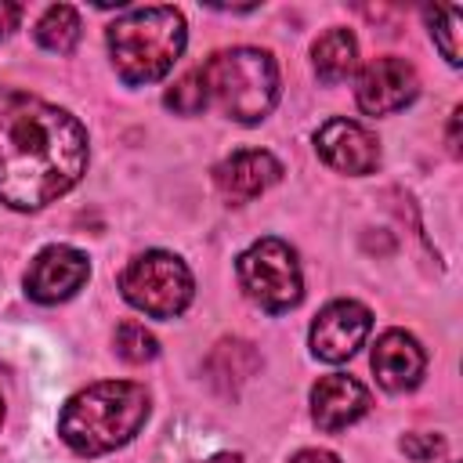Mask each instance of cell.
<instances>
[{
  "mask_svg": "<svg viewBox=\"0 0 463 463\" xmlns=\"http://www.w3.org/2000/svg\"><path fill=\"white\" fill-rule=\"evenodd\" d=\"M148 420V391L130 380H101L72 394L58 416L61 441L80 456H105L127 445Z\"/></svg>",
  "mask_w": 463,
  "mask_h": 463,
  "instance_id": "2",
  "label": "cell"
},
{
  "mask_svg": "<svg viewBox=\"0 0 463 463\" xmlns=\"http://www.w3.org/2000/svg\"><path fill=\"white\" fill-rule=\"evenodd\" d=\"M315 152L322 156V163H329L340 174L351 177H365L380 166V145L376 137L354 123V119H329L315 130Z\"/></svg>",
  "mask_w": 463,
  "mask_h": 463,
  "instance_id": "10",
  "label": "cell"
},
{
  "mask_svg": "<svg viewBox=\"0 0 463 463\" xmlns=\"http://www.w3.org/2000/svg\"><path fill=\"white\" fill-rule=\"evenodd\" d=\"M402 452L409 459H416V463H430V459H438L445 452V438H438V434H405L402 438Z\"/></svg>",
  "mask_w": 463,
  "mask_h": 463,
  "instance_id": "19",
  "label": "cell"
},
{
  "mask_svg": "<svg viewBox=\"0 0 463 463\" xmlns=\"http://www.w3.org/2000/svg\"><path fill=\"white\" fill-rule=\"evenodd\" d=\"M427 25H430V36L434 43L441 47L445 61L449 65H459V7H427L423 11Z\"/></svg>",
  "mask_w": 463,
  "mask_h": 463,
  "instance_id": "16",
  "label": "cell"
},
{
  "mask_svg": "<svg viewBox=\"0 0 463 463\" xmlns=\"http://www.w3.org/2000/svg\"><path fill=\"white\" fill-rule=\"evenodd\" d=\"M416 94H420L416 69L405 58H394V54L373 58L354 80V101L369 116H391V112L412 105Z\"/></svg>",
  "mask_w": 463,
  "mask_h": 463,
  "instance_id": "7",
  "label": "cell"
},
{
  "mask_svg": "<svg viewBox=\"0 0 463 463\" xmlns=\"http://www.w3.org/2000/svg\"><path fill=\"white\" fill-rule=\"evenodd\" d=\"M80 14H76V7H69V4H51L40 18H36V29H33V36H36V43L43 47V51H51V54H69L76 43H80Z\"/></svg>",
  "mask_w": 463,
  "mask_h": 463,
  "instance_id": "15",
  "label": "cell"
},
{
  "mask_svg": "<svg viewBox=\"0 0 463 463\" xmlns=\"http://www.w3.org/2000/svg\"><path fill=\"white\" fill-rule=\"evenodd\" d=\"M235 268H239L242 293L271 315H282V311L297 307L300 297H304V279H300L297 253L282 239H257L250 250L239 253Z\"/></svg>",
  "mask_w": 463,
  "mask_h": 463,
  "instance_id": "6",
  "label": "cell"
},
{
  "mask_svg": "<svg viewBox=\"0 0 463 463\" xmlns=\"http://www.w3.org/2000/svg\"><path fill=\"white\" fill-rule=\"evenodd\" d=\"M166 109H174L177 116H199L206 105H210V98H206V87H203V76H199V69H192V72H184L170 90H166Z\"/></svg>",
  "mask_w": 463,
  "mask_h": 463,
  "instance_id": "18",
  "label": "cell"
},
{
  "mask_svg": "<svg viewBox=\"0 0 463 463\" xmlns=\"http://www.w3.org/2000/svg\"><path fill=\"white\" fill-rule=\"evenodd\" d=\"M18 22H22V4H14V0H0V40L11 36V33L18 29Z\"/></svg>",
  "mask_w": 463,
  "mask_h": 463,
  "instance_id": "20",
  "label": "cell"
},
{
  "mask_svg": "<svg viewBox=\"0 0 463 463\" xmlns=\"http://www.w3.org/2000/svg\"><path fill=\"white\" fill-rule=\"evenodd\" d=\"M199 463H242V456H235V452H217V456L199 459Z\"/></svg>",
  "mask_w": 463,
  "mask_h": 463,
  "instance_id": "23",
  "label": "cell"
},
{
  "mask_svg": "<svg viewBox=\"0 0 463 463\" xmlns=\"http://www.w3.org/2000/svg\"><path fill=\"white\" fill-rule=\"evenodd\" d=\"M459 119H463V109H452V119H449V148H452V156H459Z\"/></svg>",
  "mask_w": 463,
  "mask_h": 463,
  "instance_id": "22",
  "label": "cell"
},
{
  "mask_svg": "<svg viewBox=\"0 0 463 463\" xmlns=\"http://www.w3.org/2000/svg\"><path fill=\"white\" fill-rule=\"evenodd\" d=\"M369 412V391L344 373H329L311 387V420L318 430L336 434Z\"/></svg>",
  "mask_w": 463,
  "mask_h": 463,
  "instance_id": "13",
  "label": "cell"
},
{
  "mask_svg": "<svg viewBox=\"0 0 463 463\" xmlns=\"http://www.w3.org/2000/svg\"><path fill=\"white\" fill-rule=\"evenodd\" d=\"M279 177H282V163L264 148H239L213 166V184L232 206L264 195Z\"/></svg>",
  "mask_w": 463,
  "mask_h": 463,
  "instance_id": "11",
  "label": "cell"
},
{
  "mask_svg": "<svg viewBox=\"0 0 463 463\" xmlns=\"http://www.w3.org/2000/svg\"><path fill=\"white\" fill-rule=\"evenodd\" d=\"M119 293L130 307L145 311L148 318H177L192 304L195 282H192L188 264L177 253L145 250L123 268Z\"/></svg>",
  "mask_w": 463,
  "mask_h": 463,
  "instance_id": "5",
  "label": "cell"
},
{
  "mask_svg": "<svg viewBox=\"0 0 463 463\" xmlns=\"http://www.w3.org/2000/svg\"><path fill=\"white\" fill-rule=\"evenodd\" d=\"M206 98L235 123H260L279 101V65L260 47H228L199 69Z\"/></svg>",
  "mask_w": 463,
  "mask_h": 463,
  "instance_id": "4",
  "label": "cell"
},
{
  "mask_svg": "<svg viewBox=\"0 0 463 463\" xmlns=\"http://www.w3.org/2000/svg\"><path fill=\"white\" fill-rule=\"evenodd\" d=\"M188 25L177 7H127L105 33L116 76L127 87H145L163 80L184 54Z\"/></svg>",
  "mask_w": 463,
  "mask_h": 463,
  "instance_id": "3",
  "label": "cell"
},
{
  "mask_svg": "<svg viewBox=\"0 0 463 463\" xmlns=\"http://www.w3.org/2000/svg\"><path fill=\"white\" fill-rule=\"evenodd\" d=\"M311 65L322 83H340L358 65V40L351 29H329L311 43Z\"/></svg>",
  "mask_w": 463,
  "mask_h": 463,
  "instance_id": "14",
  "label": "cell"
},
{
  "mask_svg": "<svg viewBox=\"0 0 463 463\" xmlns=\"http://www.w3.org/2000/svg\"><path fill=\"white\" fill-rule=\"evenodd\" d=\"M289 463H340L333 452H326V449H300Z\"/></svg>",
  "mask_w": 463,
  "mask_h": 463,
  "instance_id": "21",
  "label": "cell"
},
{
  "mask_svg": "<svg viewBox=\"0 0 463 463\" xmlns=\"http://www.w3.org/2000/svg\"><path fill=\"white\" fill-rule=\"evenodd\" d=\"M87 279H90L87 253L58 242V246H47L33 257V264L25 271V293L36 304H61L72 293H80Z\"/></svg>",
  "mask_w": 463,
  "mask_h": 463,
  "instance_id": "9",
  "label": "cell"
},
{
  "mask_svg": "<svg viewBox=\"0 0 463 463\" xmlns=\"http://www.w3.org/2000/svg\"><path fill=\"white\" fill-rule=\"evenodd\" d=\"M0 423H4V398H0Z\"/></svg>",
  "mask_w": 463,
  "mask_h": 463,
  "instance_id": "24",
  "label": "cell"
},
{
  "mask_svg": "<svg viewBox=\"0 0 463 463\" xmlns=\"http://www.w3.org/2000/svg\"><path fill=\"white\" fill-rule=\"evenodd\" d=\"M87 170L83 123L25 90H0V203L40 210Z\"/></svg>",
  "mask_w": 463,
  "mask_h": 463,
  "instance_id": "1",
  "label": "cell"
},
{
  "mask_svg": "<svg viewBox=\"0 0 463 463\" xmlns=\"http://www.w3.org/2000/svg\"><path fill=\"white\" fill-rule=\"evenodd\" d=\"M116 354L130 365H145L159 354V340L141 326V322H123L116 329Z\"/></svg>",
  "mask_w": 463,
  "mask_h": 463,
  "instance_id": "17",
  "label": "cell"
},
{
  "mask_svg": "<svg viewBox=\"0 0 463 463\" xmlns=\"http://www.w3.org/2000/svg\"><path fill=\"white\" fill-rule=\"evenodd\" d=\"M369 329H373V315H369L365 304H358V300H333L311 322V333H307L311 354L318 362H329V365L347 362L365 344Z\"/></svg>",
  "mask_w": 463,
  "mask_h": 463,
  "instance_id": "8",
  "label": "cell"
},
{
  "mask_svg": "<svg viewBox=\"0 0 463 463\" xmlns=\"http://www.w3.org/2000/svg\"><path fill=\"white\" fill-rule=\"evenodd\" d=\"M373 373H376V383L391 394H402V391H412L420 380H423V369H427V354L420 347V340L405 329H387L376 347H373Z\"/></svg>",
  "mask_w": 463,
  "mask_h": 463,
  "instance_id": "12",
  "label": "cell"
}]
</instances>
